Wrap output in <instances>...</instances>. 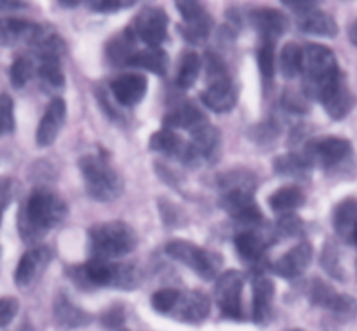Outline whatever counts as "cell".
Returning a JSON list of instances; mask_svg holds the SVG:
<instances>
[{
    "label": "cell",
    "instance_id": "47",
    "mask_svg": "<svg viewBox=\"0 0 357 331\" xmlns=\"http://www.w3.org/2000/svg\"><path fill=\"white\" fill-rule=\"evenodd\" d=\"M349 38H351L352 44L357 47V21H354V23L351 24V28H349Z\"/></svg>",
    "mask_w": 357,
    "mask_h": 331
},
{
    "label": "cell",
    "instance_id": "25",
    "mask_svg": "<svg viewBox=\"0 0 357 331\" xmlns=\"http://www.w3.org/2000/svg\"><path fill=\"white\" fill-rule=\"evenodd\" d=\"M357 225V199L349 197L344 199L340 204H337L333 211V226L335 232L349 243L351 239V233L354 232Z\"/></svg>",
    "mask_w": 357,
    "mask_h": 331
},
{
    "label": "cell",
    "instance_id": "45",
    "mask_svg": "<svg viewBox=\"0 0 357 331\" xmlns=\"http://www.w3.org/2000/svg\"><path fill=\"white\" fill-rule=\"evenodd\" d=\"M284 6H288L289 9L295 10V13H298L300 16L305 13H309V10H314L317 9V2H310V0H284Z\"/></svg>",
    "mask_w": 357,
    "mask_h": 331
},
{
    "label": "cell",
    "instance_id": "7",
    "mask_svg": "<svg viewBox=\"0 0 357 331\" xmlns=\"http://www.w3.org/2000/svg\"><path fill=\"white\" fill-rule=\"evenodd\" d=\"M352 155V145L349 139L338 136L314 139L303 148L302 157L309 162V166H319L323 169H333Z\"/></svg>",
    "mask_w": 357,
    "mask_h": 331
},
{
    "label": "cell",
    "instance_id": "10",
    "mask_svg": "<svg viewBox=\"0 0 357 331\" xmlns=\"http://www.w3.org/2000/svg\"><path fill=\"white\" fill-rule=\"evenodd\" d=\"M132 31L149 47H159L167 37V14L159 7H143L135 17Z\"/></svg>",
    "mask_w": 357,
    "mask_h": 331
},
{
    "label": "cell",
    "instance_id": "36",
    "mask_svg": "<svg viewBox=\"0 0 357 331\" xmlns=\"http://www.w3.org/2000/svg\"><path fill=\"white\" fill-rule=\"evenodd\" d=\"M180 295L181 293L173 288L159 289V291H155L152 295V307L157 310V312H162V314L173 312L178 300H180Z\"/></svg>",
    "mask_w": 357,
    "mask_h": 331
},
{
    "label": "cell",
    "instance_id": "18",
    "mask_svg": "<svg viewBox=\"0 0 357 331\" xmlns=\"http://www.w3.org/2000/svg\"><path fill=\"white\" fill-rule=\"evenodd\" d=\"M174 316L183 323L199 324L208 317L209 298L201 291L181 293L176 307L173 309Z\"/></svg>",
    "mask_w": 357,
    "mask_h": 331
},
{
    "label": "cell",
    "instance_id": "8",
    "mask_svg": "<svg viewBox=\"0 0 357 331\" xmlns=\"http://www.w3.org/2000/svg\"><path fill=\"white\" fill-rule=\"evenodd\" d=\"M220 208L229 213L234 220L251 229H257L264 222L261 209L258 208L251 188H230L220 197Z\"/></svg>",
    "mask_w": 357,
    "mask_h": 331
},
{
    "label": "cell",
    "instance_id": "51",
    "mask_svg": "<svg viewBox=\"0 0 357 331\" xmlns=\"http://www.w3.org/2000/svg\"><path fill=\"white\" fill-rule=\"evenodd\" d=\"M289 331H303V330H289Z\"/></svg>",
    "mask_w": 357,
    "mask_h": 331
},
{
    "label": "cell",
    "instance_id": "41",
    "mask_svg": "<svg viewBox=\"0 0 357 331\" xmlns=\"http://www.w3.org/2000/svg\"><path fill=\"white\" fill-rule=\"evenodd\" d=\"M330 310L335 314V316L340 317V319H345V321L352 319L357 312V302L352 298V296L340 295V293H338L337 300H335V303L331 305Z\"/></svg>",
    "mask_w": 357,
    "mask_h": 331
},
{
    "label": "cell",
    "instance_id": "23",
    "mask_svg": "<svg viewBox=\"0 0 357 331\" xmlns=\"http://www.w3.org/2000/svg\"><path fill=\"white\" fill-rule=\"evenodd\" d=\"M234 244H236V249L239 253V256L246 263H258L265 256V251H267V240L255 229H248L237 233L236 239H234Z\"/></svg>",
    "mask_w": 357,
    "mask_h": 331
},
{
    "label": "cell",
    "instance_id": "5",
    "mask_svg": "<svg viewBox=\"0 0 357 331\" xmlns=\"http://www.w3.org/2000/svg\"><path fill=\"white\" fill-rule=\"evenodd\" d=\"M79 169L82 173L87 194L100 202H110L124 190L121 174L100 155H84L79 159Z\"/></svg>",
    "mask_w": 357,
    "mask_h": 331
},
{
    "label": "cell",
    "instance_id": "40",
    "mask_svg": "<svg viewBox=\"0 0 357 331\" xmlns=\"http://www.w3.org/2000/svg\"><path fill=\"white\" fill-rule=\"evenodd\" d=\"M14 129V103L9 94H0V134L13 132Z\"/></svg>",
    "mask_w": 357,
    "mask_h": 331
},
{
    "label": "cell",
    "instance_id": "12",
    "mask_svg": "<svg viewBox=\"0 0 357 331\" xmlns=\"http://www.w3.org/2000/svg\"><path fill=\"white\" fill-rule=\"evenodd\" d=\"M42 26L26 20H16V17H2L0 20V45L3 47H14V45H33L35 40L40 37Z\"/></svg>",
    "mask_w": 357,
    "mask_h": 331
},
{
    "label": "cell",
    "instance_id": "20",
    "mask_svg": "<svg viewBox=\"0 0 357 331\" xmlns=\"http://www.w3.org/2000/svg\"><path fill=\"white\" fill-rule=\"evenodd\" d=\"M49 251L45 247H33V249L26 251L21 256L20 263L16 267V274H14V281L17 286H30L31 282L37 279L42 268L47 265L49 261Z\"/></svg>",
    "mask_w": 357,
    "mask_h": 331
},
{
    "label": "cell",
    "instance_id": "21",
    "mask_svg": "<svg viewBox=\"0 0 357 331\" xmlns=\"http://www.w3.org/2000/svg\"><path fill=\"white\" fill-rule=\"evenodd\" d=\"M52 316L54 321L65 330H77V328H84L93 321V317L86 312V310L79 309L75 303L70 302L68 296L59 295L54 300V307H52Z\"/></svg>",
    "mask_w": 357,
    "mask_h": 331
},
{
    "label": "cell",
    "instance_id": "27",
    "mask_svg": "<svg viewBox=\"0 0 357 331\" xmlns=\"http://www.w3.org/2000/svg\"><path fill=\"white\" fill-rule=\"evenodd\" d=\"M274 171L279 176L305 180L310 174V166L298 153H288V155H281L274 160Z\"/></svg>",
    "mask_w": 357,
    "mask_h": 331
},
{
    "label": "cell",
    "instance_id": "50",
    "mask_svg": "<svg viewBox=\"0 0 357 331\" xmlns=\"http://www.w3.org/2000/svg\"><path fill=\"white\" fill-rule=\"evenodd\" d=\"M59 3H61L63 7H75V6H79L80 2H59Z\"/></svg>",
    "mask_w": 357,
    "mask_h": 331
},
{
    "label": "cell",
    "instance_id": "28",
    "mask_svg": "<svg viewBox=\"0 0 357 331\" xmlns=\"http://www.w3.org/2000/svg\"><path fill=\"white\" fill-rule=\"evenodd\" d=\"M149 146L153 152L166 153V155H176L183 157L185 152V143L181 141L180 136L173 131V129H160V131L153 132L152 138H150Z\"/></svg>",
    "mask_w": 357,
    "mask_h": 331
},
{
    "label": "cell",
    "instance_id": "35",
    "mask_svg": "<svg viewBox=\"0 0 357 331\" xmlns=\"http://www.w3.org/2000/svg\"><path fill=\"white\" fill-rule=\"evenodd\" d=\"M303 232V222L298 215L295 213H286L279 218L278 229L275 233L281 239H291V237H298Z\"/></svg>",
    "mask_w": 357,
    "mask_h": 331
},
{
    "label": "cell",
    "instance_id": "1",
    "mask_svg": "<svg viewBox=\"0 0 357 331\" xmlns=\"http://www.w3.org/2000/svg\"><path fill=\"white\" fill-rule=\"evenodd\" d=\"M66 204L49 190H35L21 206L17 215V230L24 243L33 244L44 239L49 230L63 222Z\"/></svg>",
    "mask_w": 357,
    "mask_h": 331
},
{
    "label": "cell",
    "instance_id": "48",
    "mask_svg": "<svg viewBox=\"0 0 357 331\" xmlns=\"http://www.w3.org/2000/svg\"><path fill=\"white\" fill-rule=\"evenodd\" d=\"M24 2H0V9H20Z\"/></svg>",
    "mask_w": 357,
    "mask_h": 331
},
{
    "label": "cell",
    "instance_id": "39",
    "mask_svg": "<svg viewBox=\"0 0 357 331\" xmlns=\"http://www.w3.org/2000/svg\"><path fill=\"white\" fill-rule=\"evenodd\" d=\"M321 263L326 268V272L330 275H333L335 279H344V270H342L340 265V254H338L337 246L333 243H326L323 249V256H321Z\"/></svg>",
    "mask_w": 357,
    "mask_h": 331
},
{
    "label": "cell",
    "instance_id": "46",
    "mask_svg": "<svg viewBox=\"0 0 357 331\" xmlns=\"http://www.w3.org/2000/svg\"><path fill=\"white\" fill-rule=\"evenodd\" d=\"M10 197H13V187H10V183L9 181H0V220H2L7 204L10 202Z\"/></svg>",
    "mask_w": 357,
    "mask_h": 331
},
{
    "label": "cell",
    "instance_id": "9",
    "mask_svg": "<svg viewBox=\"0 0 357 331\" xmlns=\"http://www.w3.org/2000/svg\"><path fill=\"white\" fill-rule=\"evenodd\" d=\"M243 288L244 277L241 272L227 270L225 274L220 275L215 288V296L220 310L227 317L239 319L243 316Z\"/></svg>",
    "mask_w": 357,
    "mask_h": 331
},
{
    "label": "cell",
    "instance_id": "44",
    "mask_svg": "<svg viewBox=\"0 0 357 331\" xmlns=\"http://www.w3.org/2000/svg\"><path fill=\"white\" fill-rule=\"evenodd\" d=\"M101 323L107 328H117L124 323V309L122 307H112V309L105 310L101 316Z\"/></svg>",
    "mask_w": 357,
    "mask_h": 331
},
{
    "label": "cell",
    "instance_id": "4",
    "mask_svg": "<svg viewBox=\"0 0 357 331\" xmlns=\"http://www.w3.org/2000/svg\"><path fill=\"white\" fill-rule=\"evenodd\" d=\"M302 73L303 93L312 100H317L321 91L331 82L342 70L338 66L335 52L321 44H309L302 47Z\"/></svg>",
    "mask_w": 357,
    "mask_h": 331
},
{
    "label": "cell",
    "instance_id": "31",
    "mask_svg": "<svg viewBox=\"0 0 357 331\" xmlns=\"http://www.w3.org/2000/svg\"><path fill=\"white\" fill-rule=\"evenodd\" d=\"M302 58L303 52L302 47L295 42H289L282 47L281 51V72L286 79H293V77L302 73Z\"/></svg>",
    "mask_w": 357,
    "mask_h": 331
},
{
    "label": "cell",
    "instance_id": "17",
    "mask_svg": "<svg viewBox=\"0 0 357 331\" xmlns=\"http://www.w3.org/2000/svg\"><path fill=\"white\" fill-rule=\"evenodd\" d=\"M146 77L139 73H124L112 82L110 91L119 105L122 107H132L139 103L146 93Z\"/></svg>",
    "mask_w": 357,
    "mask_h": 331
},
{
    "label": "cell",
    "instance_id": "3",
    "mask_svg": "<svg viewBox=\"0 0 357 331\" xmlns=\"http://www.w3.org/2000/svg\"><path fill=\"white\" fill-rule=\"evenodd\" d=\"M68 275L79 288H135L136 270L131 265H117L112 261L91 258L87 263L70 268Z\"/></svg>",
    "mask_w": 357,
    "mask_h": 331
},
{
    "label": "cell",
    "instance_id": "32",
    "mask_svg": "<svg viewBox=\"0 0 357 331\" xmlns=\"http://www.w3.org/2000/svg\"><path fill=\"white\" fill-rule=\"evenodd\" d=\"M338 293L331 288L328 282H324L323 279H316L312 282V288H310V302L317 307H323V309H331V305L337 300Z\"/></svg>",
    "mask_w": 357,
    "mask_h": 331
},
{
    "label": "cell",
    "instance_id": "33",
    "mask_svg": "<svg viewBox=\"0 0 357 331\" xmlns=\"http://www.w3.org/2000/svg\"><path fill=\"white\" fill-rule=\"evenodd\" d=\"M33 75V63L28 58H16L14 59L13 66L9 70L10 84H13L16 89H21L28 84V80Z\"/></svg>",
    "mask_w": 357,
    "mask_h": 331
},
{
    "label": "cell",
    "instance_id": "6",
    "mask_svg": "<svg viewBox=\"0 0 357 331\" xmlns=\"http://www.w3.org/2000/svg\"><path fill=\"white\" fill-rule=\"evenodd\" d=\"M166 253L173 260L187 265L190 270H194L199 277L206 279V281H211L218 274V268L222 265V258L218 254L209 253V251L199 247L197 244L185 239H174L167 243Z\"/></svg>",
    "mask_w": 357,
    "mask_h": 331
},
{
    "label": "cell",
    "instance_id": "22",
    "mask_svg": "<svg viewBox=\"0 0 357 331\" xmlns=\"http://www.w3.org/2000/svg\"><path fill=\"white\" fill-rule=\"evenodd\" d=\"M136 52L138 49H136V35L132 28L119 31L107 44V58L112 65H131Z\"/></svg>",
    "mask_w": 357,
    "mask_h": 331
},
{
    "label": "cell",
    "instance_id": "15",
    "mask_svg": "<svg viewBox=\"0 0 357 331\" xmlns=\"http://www.w3.org/2000/svg\"><path fill=\"white\" fill-rule=\"evenodd\" d=\"M201 100L209 110L216 114H225L230 111L237 103V91L230 77L225 79L211 80L201 94Z\"/></svg>",
    "mask_w": 357,
    "mask_h": 331
},
{
    "label": "cell",
    "instance_id": "11",
    "mask_svg": "<svg viewBox=\"0 0 357 331\" xmlns=\"http://www.w3.org/2000/svg\"><path fill=\"white\" fill-rule=\"evenodd\" d=\"M317 100L323 103L324 110H326V114L330 115L333 121H342V118L347 117L356 103L354 96H352V93L349 91L344 72H342L340 75L335 77V79L321 91Z\"/></svg>",
    "mask_w": 357,
    "mask_h": 331
},
{
    "label": "cell",
    "instance_id": "34",
    "mask_svg": "<svg viewBox=\"0 0 357 331\" xmlns=\"http://www.w3.org/2000/svg\"><path fill=\"white\" fill-rule=\"evenodd\" d=\"M38 75H40L42 82L52 89H61L65 86V75H63L59 61H40Z\"/></svg>",
    "mask_w": 357,
    "mask_h": 331
},
{
    "label": "cell",
    "instance_id": "13",
    "mask_svg": "<svg viewBox=\"0 0 357 331\" xmlns=\"http://www.w3.org/2000/svg\"><path fill=\"white\" fill-rule=\"evenodd\" d=\"M66 121V103L61 98H52L44 111L40 124L37 128L35 141L38 146H49L56 141L63 124Z\"/></svg>",
    "mask_w": 357,
    "mask_h": 331
},
{
    "label": "cell",
    "instance_id": "2",
    "mask_svg": "<svg viewBox=\"0 0 357 331\" xmlns=\"http://www.w3.org/2000/svg\"><path fill=\"white\" fill-rule=\"evenodd\" d=\"M138 244V237L131 225L126 222H103L89 229V247L93 258L112 261L126 256Z\"/></svg>",
    "mask_w": 357,
    "mask_h": 331
},
{
    "label": "cell",
    "instance_id": "37",
    "mask_svg": "<svg viewBox=\"0 0 357 331\" xmlns=\"http://www.w3.org/2000/svg\"><path fill=\"white\" fill-rule=\"evenodd\" d=\"M176 9L180 10L181 17L187 24L199 23V21H204L209 17L204 6L201 2H195V0H180V2H176Z\"/></svg>",
    "mask_w": 357,
    "mask_h": 331
},
{
    "label": "cell",
    "instance_id": "49",
    "mask_svg": "<svg viewBox=\"0 0 357 331\" xmlns=\"http://www.w3.org/2000/svg\"><path fill=\"white\" fill-rule=\"evenodd\" d=\"M349 243H351V244H354V246H357V225H356L354 232L351 233V239H349Z\"/></svg>",
    "mask_w": 357,
    "mask_h": 331
},
{
    "label": "cell",
    "instance_id": "38",
    "mask_svg": "<svg viewBox=\"0 0 357 331\" xmlns=\"http://www.w3.org/2000/svg\"><path fill=\"white\" fill-rule=\"evenodd\" d=\"M258 68H260L264 79L271 80L275 72V52L274 42H264L258 49Z\"/></svg>",
    "mask_w": 357,
    "mask_h": 331
},
{
    "label": "cell",
    "instance_id": "19",
    "mask_svg": "<svg viewBox=\"0 0 357 331\" xmlns=\"http://www.w3.org/2000/svg\"><path fill=\"white\" fill-rule=\"evenodd\" d=\"M275 286L265 275H257L253 279V321L257 324H265L272 317Z\"/></svg>",
    "mask_w": 357,
    "mask_h": 331
},
{
    "label": "cell",
    "instance_id": "29",
    "mask_svg": "<svg viewBox=\"0 0 357 331\" xmlns=\"http://www.w3.org/2000/svg\"><path fill=\"white\" fill-rule=\"evenodd\" d=\"M131 65L145 68L155 75H166L167 72V54L160 47H146L138 51L132 58Z\"/></svg>",
    "mask_w": 357,
    "mask_h": 331
},
{
    "label": "cell",
    "instance_id": "42",
    "mask_svg": "<svg viewBox=\"0 0 357 331\" xmlns=\"http://www.w3.org/2000/svg\"><path fill=\"white\" fill-rule=\"evenodd\" d=\"M20 310V303L14 296H2L0 298V328H6L16 317Z\"/></svg>",
    "mask_w": 357,
    "mask_h": 331
},
{
    "label": "cell",
    "instance_id": "43",
    "mask_svg": "<svg viewBox=\"0 0 357 331\" xmlns=\"http://www.w3.org/2000/svg\"><path fill=\"white\" fill-rule=\"evenodd\" d=\"M131 6H135V2H124V0H96V2H91V9L100 10V13H114V10H121Z\"/></svg>",
    "mask_w": 357,
    "mask_h": 331
},
{
    "label": "cell",
    "instance_id": "16",
    "mask_svg": "<svg viewBox=\"0 0 357 331\" xmlns=\"http://www.w3.org/2000/svg\"><path fill=\"white\" fill-rule=\"evenodd\" d=\"M250 20L255 30L261 35L264 42H275L281 35L286 33L289 26L288 17L281 10L268 9V7L251 10Z\"/></svg>",
    "mask_w": 357,
    "mask_h": 331
},
{
    "label": "cell",
    "instance_id": "30",
    "mask_svg": "<svg viewBox=\"0 0 357 331\" xmlns=\"http://www.w3.org/2000/svg\"><path fill=\"white\" fill-rule=\"evenodd\" d=\"M199 72H201V58L197 56V52L187 51L181 56L180 68H178V77L176 84L181 89H188L195 84L197 80Z\"/></svg>",
    "mask_w": 357,
    "mask_h": 331
},
{
    "label": "cell",
    "instance_id": "14",
    "mask_svg": "<svg viewBox=\"0 0 357 331\" xmlns=\"http://www.w3.org/2000/svg\"><path fill=\"white\" fill-rule=\"evenodd\" d=\"M312 256V244L307 243V240H302V243L296 244L295 247H291L288 253L282 254V256L275 261L274 272L284 279H295L298 277V275H302L303 272L309 268Z\"/></svg>",
    "mask_w": 357,
    "mask_h": 331
},
{
    "label": "cell",
    "instance_id": "26",
    "mask_svg": "<svg viewBox=\"0 0 357 331\" xmlns=\"http://www.w3.org/2000/svg\"><path fill=\"white\" fill-rule=\"evenodd\" d=\"M303 204H305V194L295 185L279 188L268 197V206H271L272 211L282 213V215L293 213L295 209L302 208Z\"/></svg>",
    "mask_w": 357,
    "mask_h": 331
},
{
    "label": "cell",
    "instance_id": "24",
    "mask_svg": "<svg viewBox=\"0 0 357 331\" xmlns=\"http://www.w3.org/2000/svg\"><path fill=\"white\" fill-rule=\"evenodd\" d=\"M298 28L303 33L319 35V37H335L338 33V24L333 16L319 9L302 14L298 20Z\"/></svg>",
    "mask_w": 357,
    "mask_h": 331
}]
</instances>
